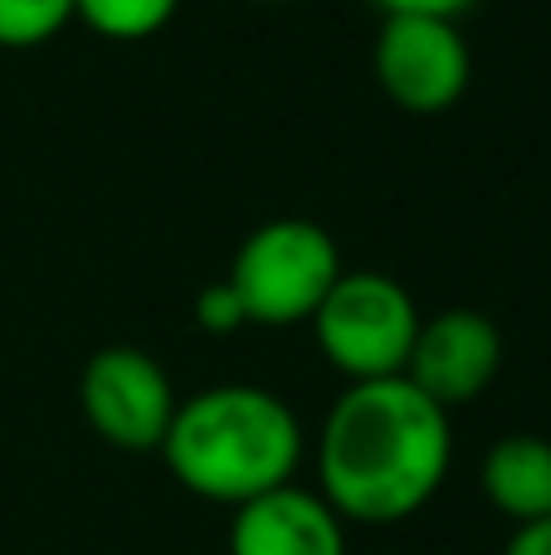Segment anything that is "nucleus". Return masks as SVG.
Instances as JSON below:
<instances>
[{"instance_id": "f257e3e1", "label": "nucleus", "mask_w": 551, "mask_h": 555, "mask_svg": "<svg viewBox=\"0 0 551 555\" xmlns=\"http://www.w3.org/2000/svg\"><path fill=\"white\" fill-rule=\"evenodd\" d=\"M449 463V410H439L406 375L357 380L322 420L318 492L342 521L396 527L445 488Z\"/></svg>"}, {"instance_id": "f03ea898", "label": "nucleus", "mask_w": 551, "mask_h": 555, "mask_svg": "<svg viewBox=\"0 0 551 555\" xmlns=\"http://www.w3.org/2000/svg\"><path fill=\"white\" fill-rule=\"evenodd\" d=\"M171 478L215 507H244L289 488L303 463V424L264 385H210L176 404L162 439Z\"/></svg>"}, {"instance_id": "7ed1b4c3", "label": "nucleus", "mask_w": 551, "mask_h": 555, "mask_svg": "<svg viewBox=\"0 0 551 555\" xmlns=\"http://www.w3.org/2000/svg\"><path fill=\"white\" fill-rule=\"evenodd\" d=\"M342 278L337 240L318 220L283 215L269 220L234 249L225 283L244 307V322L259 326H298L312 322L322 297Z\"/></svg>"}, {"instance_id": "20e7f679", "label": "nucleus", "mask_w": 551, "mask_h": 555, "mask_svg": "<svg viewBox=\"0 0 551 555\" xmlns=\"http://www.w3.org/2000/svg\"><path fill=\"white\" fill-rule=\"evenodd\" d=\"M420 332V307L390 273L342 269L332 293L312 312V336L332 371L357 380H386L406 375L410 346Z\"/></svg>"}, {"instance_id": "39448f33", "label": "nucleus", "mask_w": 551, "mask_h": 555, "mask_svg": "<svg viewBox=\"0 0 551 555\" xmlns=\"http://www.w3.org/2000/svg\"><path fill=\"white\" fill-rule=\"evenodd\" d=\"M78 404H84L88 429L107 449L156 453L181 400L156 356H146L142 346H103L88 356L78 375Z\"/></svg>"}, {"instance_id": "423d86ee", "label": "nucleus", "mask_w": 551, "mask_h": 555, "mask_svg": "<svg viewBox=\"0 0 551 555\" xmlns=\"http://www.w3.org/2000/svg\"><path fill=\"white\" fill-rule=\"evenodd\" d=\"M381 93L415 117L449 113L469 93L474 54H469L459 20L435 15H381L376 54H371Z\"/></svg>"}, {"instance_id": "0eeeda50", "label": "nucleus", "mask_w": 551, "mask_h": 555, "mask_svg": "<svg viewBox=\"0 0 551 555\" xmlns=\"http://www.w3.org/2000/svg\"><path fill=\"white\" fill-rule=\"evenodd\" d=\"M498 371H503V332L494 326V317L474 312V307L420 317L406 380L425 390L439 410L478 400L498 380Z\"/></svg>"}, {"instance_id": "6e6552de", "label": "nucleus", "mask_w": 551, "mask_h": 555, "mask_svg": "<svg viewBox=\"0 0 551 555\" xmlns=\"http://www.w3.org/2000/svg\"><path fill=\"white\" fill-rule=\"evenodd\" d=\"M230 555H347V521L298 482L234 507Z\"/></svg>"}, {"instance_id": "1a4fd4ad", "label": "nucleus", "mask_w": 551, "mask_h": 555, "mask_svg": "<svg viewBox=\"0 0 551 555\" xmlns=\"http://www.w3.org/2000/svg\"><path fill=\"white\" fill-rule=\"evenodd\" d=\"M484 498L508 521H542L551 517V439L542 434H503L484 453Z\"/></svg>"}, {"instance_id": "9d476101", "label": "nucleus", "mask_w": 551, "mask_h": 555, "mask_svg": "<svg viewBox=\"0 0 551 555\" xmlns=\"http://www.w3.org/2000/svg\"><path fill=\"white\" fill-rule=\"evenodd\" d=\"M181 0H74V20H84L93 35L117 39V44H137L152 39L171 25Z\"/></svg>"}, {"instance_id": "9b49d317", "label": "nucleus", "mask_w": 551, "mask_h": 555, "mask_svg": "<svg viewBox=\"0 0 551 555\" xmlns=\"http://www.w3.org/2000/svg\"><path fill=\"white\" fill-rule=\"evenodd\" d=\"M74 20V0H0V49H39Z\"/></svg>"}, {"instance_id": "f8f14e48", "label": "nucleus", "mask_w": 551, "mask_h": 555, "mask_svg": "<svg viewBox=\"0 0 551 555\" xmlns=\"http://www.w3.org/2000/svg\"><path fill=\"white\" fill-rule=\"evenodd\" d=\"M195 326L210 332V336H230V332L244 326V307H240V297H234V287L225 283V278L210 283V287H201V297H195Z\"/></svg>"}, {"instance_id": "ddd939ff", "label": "nucleus", "mask_w": 551, "mask_h": 555, "mask_svg": "<svg viewBox=\"0 0 551 555\" xmlns=\"http://www.w3.org/2000/svg\"><path fill=\"white\" fill-rule=\"evenodd\" d=\"M474 5L478 0H376L381 15H435V20H459Z\"/></svg>"}, {"instance_id": "4468645a", "label": "nucleus", "mask_w": 551, "mask_h": 555, "mask_svg": "<svg viewBox=\"0 0 551 555\" xmlns=\"http://www.w3.org/2000/svg\"><path fill=\"white\" fill-rule=\"evenodd\" d=\"M503 555H551V517L513 527V537H508Z\"/></svg>"}, {"instance_id": "2eb2a0df", "label": "nucleus", "mask_w": 551, "mask_h": 555, "mask_svg": "<svg viewBox=\"0 0 551 555\" xmlns=\"http://www.w3.org/2000/svg\"><path fill=\"white\" fill-rule=\"evenodd\" d=\"M254 5H293V0H254Z\"/></svg>"}]
</instances>
